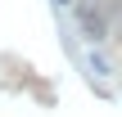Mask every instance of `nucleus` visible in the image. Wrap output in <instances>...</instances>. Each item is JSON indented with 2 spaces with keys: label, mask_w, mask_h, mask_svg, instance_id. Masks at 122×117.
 Wrapping results in <instances>:
<instances>
[{
  "label": "nucleus",
  "mask_w": 122,
  "mask_h": 117,
  "mask_svg": "<svg viewBox=\"0 0 122 117\" xmlns=\"http://www.w3.org/2000/svg\"><path fill=\"white\" fill-rule=\"evenodd\" d=\"M81 27H86L95 41H104V36H109V27H104V14H100V9H91V5L81 9Z\"/></svg>",
  "instance_id": "obj_1"
},
{
  "label": "nucleus",
  "mask_w": 122,
  "mask_h": 117,
  "mask_svg": "<svg viewBox=\"0 0 122 117\" xmlns=\"http://www.w3.org/2000/svg\"><path fill=\"white\" fill-rule=\"evenodd\" d=\"M59 5H68V0H59Z\"/></svg>",
  "instance_id": "obj_2"
}]
</instances>
